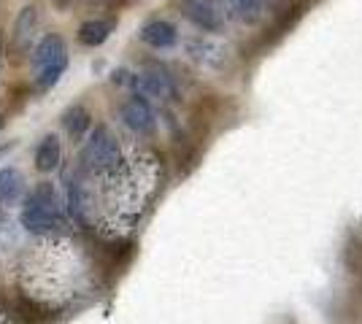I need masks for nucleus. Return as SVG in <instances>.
I'll list each match as a JSON object with an SVG mask.
<instances>
[{
    "instance_id": "1",
    "label": "nucleus",
    "mask_w": 362,
    "mask_h": 324,
    "mask_svg": "<svg viewBox=\"0 0 362 324\" xmlns=\"http://www.w3.org/2000/svg\"><path fill=\"white\" fill-rule=\"evenodd\" d=\"M19 222L33 235H46L62 224L60 200H57V192L49 181H38L30 189V195L25 198V205H22Z\"/></svg>"
},
{
    "instance_id": "2",
    "label": "nucleus",
    "mask_w": 362,
    "mask_h": 324,
    "mask_svg": "<svg viewBox=\"0 0 362 324\" xmlns=\"http://www.w3.org/2000/svg\"><path fill=\"white\" fill-rule=\"evenodd\" d=\"M119 143L111 136L108 127H95L90 140L84 143L81 155H78V168L84 173H108L119 165Z\"/></svg>"
},
{
    "instance_id": "3",
    "label": "nucleus",
    "mask_w": 362,
    "mask_h": 324,
    "mask_svg": "<svg viewBox=\"0 0 362 324\" xmlns=\"http://www.w3.org/2000/svg\"><path fill=\"white\" fill-rule=\"evenodd\" d=\"M119 116H122V122H124V127L138 133V136H149L151 130H154V124H157L154 111H151L149 100H146L144 95H133V97L122 106Z\"/></svg>"
},
{
    "instance_id": "4",
    "label": "nucleus",
    "mask_w": 362,
    "mask_h": 324,
    "mask_svg": "<svg viewBox=\"0 0 362 324\" xmlns=\"http://www.w3.org/2000/svg\"><path fill=\"white\" fill-rule=\"evenodd\" d=\"M138 90H141V95H149V97H157V100H176L179 97L176 81L168 76L165 71H160V68L144 71L138 76Z\"/></svg>"
},
{
    "instance_id": "5",
    "label": "nucleus",
    "mask_w": 362,
    "mask_h": 324,
    "mask_svg": "<svg viewBox=\"0 0 362 324\" xmlns=\"http://www.w3.org/2000/svg\"><path fill=\"white\" fill-rule=\"evenodd\" d=\"M181 14L187 16L195 28H200V30L206 32L222 30V25H225L219 11L214 6H209L206 0H181Z\"/></svg>"
},
{
    "instance_id": "6",
    "label": "nucleus",
    "mask_w": 362,
    "mask_h": 324,
    "mask_svg": "<svg viewBox=\"0 0 362 324\" xmlns=\"http://www.w3.org/2000/svg\"><path fill=\"white\" fill-rule=\"evenodd\" d=\"M141 41L151 49H173L179 44V30L176 25H170L165 19H151L141 28Z\"/></svg>"
},
{
    "instance_id": "7",
    "label": "nucleus",
    "mask_w": 362,
    "mask_h": 324,
    "mask_svg": "<svg viewBox=\"0 0 362 324\" xmlns=\"http://www.w3.org/2000/svg\"><path fill=\"white\" fill-rule=\"evenodd\" d=\"M184 47H187V54L192 60L206 65V68H222L227 60V49L209 41V38H189Z\"/></svg>"
},
{
    "instance_id": "8",
    "label": "nucleus",
    "mask_w": 362,
    "mask_h": 324,
    "mask_svg": "<svg viewBox=\"0 0 362 324\" xmlns=\"http://www.w3.org/2000/svg\"><path fill=\"white\" fill-rule=\"evenodd\" d=\"M62 160V146L57 136H44L41 143L35 146V155H33V162H35V170L38 173H52L57 170Z\"/></svg>"
},
{
    "instance_id": "9",
    "label": "nucleus",
    "mask_w": 362,
    "mask_h": 324,
    "mask_svg": "<svg viewBox=\"0 0 362 324\" xmlns=\"http://www.w3.org/2000/svg\"><path fill=\"white\" fill-rule=\"evenodd\" d=\"M62 57H68V54H65V41H62L60 35L49 32V35H44V38L38 41V47L33 52V65H35V71H44L46 65L62 60Z\"/></svg>"
},
{
    "instance_id": "10",
    "label": "nucleus",
    "mask_w": 362,
    "mask_h": 324,
    "mask_svg": "<svg viewBox=\"0 0 362 324\" xmlns=\"http://www.w3.org/2000/svg\"><path fill=\"white\" fill-rule=\"evenodd\" d=\"M35 28H38V11H35L33 6H25V8L19 11V16H16L14 32H11V44H14V49L25 52V49L30 47L33 35H35Z\"/></svg>"
},
{
    "instance_id": "11",
    "label": "nucleus",
    "mask_w": 362,
    "mask_h": 324,
    "mask_svg": "<svg viewBox=\"0 0 362 324\" xmlns=\"http://www.w3.org/2000/svg\"><path fill=\"white\" fill-rule=\"evenodd\" d=\"M25 198V179L16 168L0 170V200L3 205H16Z\"/></svg>"
},
{
    "instance_id": "12",
    "label": "nucleus",
    "mask_w": 362,
    "mask_h": 324,
    "mask_svg": "<svg viewBox=\"0 0 362 324\" xmlns=\"http://www.w3.org/2000/svg\"><path fill=\"white\" fill-rule=\"evenodd\" d=\"M111 30H114V22H108V19H90V22L78 25L76 38H78V44L95 49V47H100V44H106Z\"/></svg>"
},
{
    "instance_id": "13",
    "label": "nucleus",
    "mask_w": 362,
    "mask_h": 324,
    "mask_svg": "<svg viewBox=\"0 0 362 324\" xmlns=\"http://www.w3.org/2000/svg\"><path fill=\"white\" fill-rule=\"evenodd\" d=\"M222 6L230 11V16L246 25H255L265 14V0H222Z\"/></svg>"
},
{
    "instance_id": "14",
    "label": "nucleus",
    "mask_w": 362,
    "mask_h": 324,
    "mask_svg": "<svg viewBox=\"0 0 362 324\" xmlns=\"http://www.w3.org/2000/svg\"><path fill=\"white\" fill-rule=\"evenodd\" d=\"M62 127H65V133H68L74 140H81L84 136H87V130L92 127L90 111H87L84 106H71L65 114H62Z\"/></svg>"
},
{
    "instance_id": "15",
    "label": "nucleus",
    "mask_w": 362,
    "mask_h": 324,
    "mask_svg": "<svg viewBox=\"0 0 362 324\" xmlns=\"http://www.w3.org/2000/svg\"><path fill=\"white\" fill-rule=\"evenodd\" d=\"M65 68H68V57H62V60L52 62V65H46L44 71H38V76H35V84L41 87V90H52L57 81L62 78L65 73Z\"/></svg>"
},
{
    "instance_id": "16",
    "label": "nucleus",
    "mask_w": 362,
    "mask_h": 324,
    "mask_svg": "<svg viewBox=\"0 0 362 324\" xmlns=\"http://www.w3.org/2000/svg\"><path fill=\"white\" fill-rule=\"evenodd\" d=\"M84 208H87V200H84V186H81L78 179H76V181H71V186H68V211H71L74 219L84 222Z\"/></svg>"
},
{
    "instance_id": "17",
    "label": "nucleus",
    "mask_w": 362,
    "mask_h": 324,
    "mask_svg": "<svg viewBox=\"0 0 362 324\" xmlns=\"http://www.w3.org/2000/svg\"><path fill=\"white\" fill-rule=\"evenodd\" d=\"M0 47H3V38H0Z\"/></svg>"
},
{
    "instance_id": "18",
    "label": "nucleus",
    "mask_w": 362,
    "mask_h": 324,
    "mask_svg": "<svg viewBox=\"0 0 362 324\" xmlns=\"http://www.w3.org/2000/svg\"><path fill=\"white\" fill-rule=\"evenodd\" d=\"M0 203H3V200H0Z\"/></svg>"
}]
</instances>
